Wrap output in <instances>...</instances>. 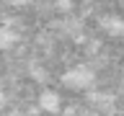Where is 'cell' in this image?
Masks as SVG:
<instances>
[{
    "label": "cell",
    "mask_w": 124,
    "mask_h": 116,
    "mask_svg": "<svg viewBox=\"0 0 124 116\" xmlns=\"http://www.w3.org/2000/svg\"><path fill=\"white\" fill-rule=\"evenodd\" d=\"M93 83H96V72L88 65H72L62 72V85L70 90H88Z\"/></svg>",
    "instance_id": "6da1fadb"
},
{
    "label": "cell",
    "mask_w": 124,
    "mask_h": 116,
    "mask_svg": "<svg viewBox=\"0 0 124 116\" xmlns=\"http://www.w3.org/2000/svg\"><path fill=\"white\" fill-rule=\"evenodd\" d=\"M16 41H18V34H16L10 26H3V23H0V52H3V49H10Z\"/></svg>",
    "instance_id": "277c9868"
},
{
    "label": "cell",
    "mask_w": 124,
    "mask_h": 116,
    "mask_svg": "<svg viewBox=\"0 0 124 116\" xmlns=\"http://www.w3.org/2000/svg\"><path fill=\"white\" fill-rule=\"evenodd\" d=\"M0 116H8V114H0Z\"/></svg>",
    "instance_id": "5b68a950"
},
{
    "label": "cell",
    "mask_w": 124,
    "mask_h": 116,
    "mask_svg": "<svg viewBox=\"0 0 124 116\" xmlns=\"http://www.w3.org/2000/svg\"><path fill=\"white\" fill-rule=\"evenodd\" d=\"M39 108L44 114H60L62 111V95L54 90H41L39 93Z\"/></svg>",
    "instance_id": "7a4b0ae2"
},
{
    "label": "cell",
    "mask_w": 124,
    "mask_h": 116,
    "mask_svg": "<svg viewBox=\"0 0 124 116\" xmlns=\"http://www.w3.org/2000/svg\"><path fill=\"white\" fill-rule=\"evenodd\" d=\"M101 26H103L106 34H111V36H122L124 34V21L116 18V15H106V18L101 21Z\"/></svg>",
    "instance_id": "3957f363"
}]
</instances>
